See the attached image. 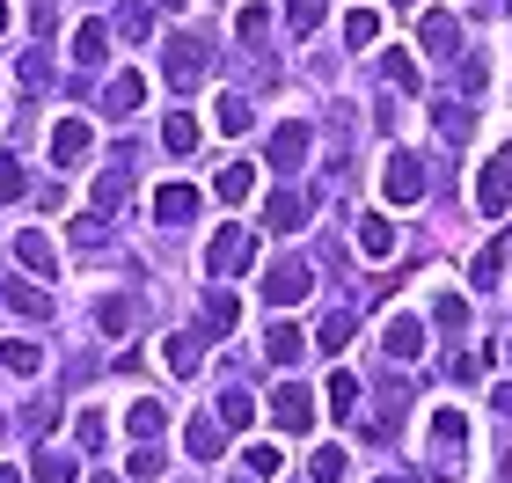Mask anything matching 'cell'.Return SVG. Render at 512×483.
<instances>
[{
	"label": "cell",
	"instance_id": "c3c4849f",
	"mask_svg": "<svg viewBox=\"0 0 512 483\" xmlns=\"http://www.w3.org/2000/svg\"><path fill=\"white\" fill-rule=\"evenodd\" d=\"M447 374L454 381H476V352H447Z\"/></svg>",
	"mask_w": 512,
	"mask_h": 483
},
{
	"label": "cell",
	"instance_id": "44dd1931",
	"mask_svg": "<svg viewBox=\"0 0 512 483\" xmlns=\"http://www.w3.org/2000/svg\"><path fill=\"white\" fill-rule=\"evenodd\" d=\"M213 191H220L227 205H242V198L256 191V169H249V161H227V169H220V183H213Z\"/></svg>",
	"mask_w": 512,
	"mask_h": 483
},
{
	"label": "cell",
	"instance_id": "7c38bea8",
	"mask_svg": "<svg viewBox=\"0 0 512 483\" xmlns=\"http://www.w3.org/2000/svg\"><path fill=\"white\" fill-rule=\"evenodd\" d=\"M125 198H132V161H110V169L96 176V213H118Z\"/></svg>",
	"mask_w": 512,
	"mask_h": 483
},
{
	"label": "cell",
	"instance_id": "484cf974",
	"mask_svg": "<svg viewBox=\"0 0 512 483\" xmlns=\"http://www.w3.org/2000/svg\"><path fill=\"white\" fill-rule=\"evenodd\" d=\"M132 440H161V425H169V410H161V403H132Z\"/></svg>",
	"mask_w": 512,
	"mask_h": 483
},
{
	"label": "cell",
	"instance_id": "2e32d148",
	"mask_svg": "<svg viewBox=\"0 0 512 483\" xmlns=\"http://www.w3.org/2000/svg\"><path fill=\"white\" fill-rule=\"evenodd\" d=\"M183 440H191V454H198V462H220L227 425H220V418H191V425H183Z\"/></svg>",
	"mask_w": 512,
	"mask_h": 483
},
{
	"label": "cell",
	"instance_id": "ee69618b",
	"mask_svg": "<svg viewBox=\"0 0 512 483\" xmlns=\"http://www.w3.org/2000/svg\"><path fill=\"white\" fill-rule=\"evenodd\" d=\"M74 242L96 249V242H103V213H81V220H74Z\"/></svg>",
	"mask_w": 512,
	"mask_h": 483
},
{
	"label": "cell",
	"instance_id": "83f0119b",
	"mask_svg": "<svg viewBox=\"0 0 512 483\" xmlns=\"http://www.w3.org/2000/svg\"><path fill=\"white\" fill-rule=\"evenodd\" d=\"M381 37V15L374 8H352V15H344V44H352V52H359V44H374Z\"/></svg>",
	"mask_w": 512,
	"mask_h": 483
},
{
	"label": "cell",
	"instance_id": "74e56055",
	"mask_svg": "<svg viewBox=\"0 0 512 483\" xmlns=\"http://www.w3.org/2000/svg\"><path fill=\"white\" fill-rule=\"evenodd\" d=\"M22 191H30V183H22V161H15V154H0V205L22 198Z\"/></svg>",
	"mask_w": 512,
	"mask_h": 483
},
{
	"label": "cell",
	"instance_id": "836d02e7",
	"mask_svg": "<svg viewBox=\"0 0 512 483\" xmlns=\"http://www.w3.org/2000/svg\"><path fill=\"white\" fill-rule=\"evenodd\" d=\"M432 110H439V140H454V147L469 140V110L461 103H432Z\"/></svg>",
	"mask_w": 512,
	"mask_h": 483
},
{
	"label": "cell",
	"instance_id": "9c48e42d",
	"mask_svg": "<svg viewBox=\"0 0 512 483\" xmlns=\"http://www.w3.org/2000/svg\"><path fill=\"white\" fill-rule=\"evenodd\" d=\"M139 103H147V74H118V81L103 88V110H110V118H118V125L132 118Z\"/></svg>",
	"mask_w": 512,
	"mask_h": 483
},
{
	"label": "cell",
	"instance_id": "bcb514c9",
	"mask_svg": "<svg viewBox=\"0 0 512 483\" xmlns=\"http://www.w3.org/2000/svg\"><path fill=\"white\" fill-rule=\"evenodd\" d=\"M125 469H132L139 483H147V476H161V454H154V447H139V454H132V462H125Z\"/></svg>",
	"mask_w": 512,
	"mask_h": 483
},
{
	"label": "cell",
	"instance_id": "277c9868",
	"mask_svg": "<svg viewBox=\"0 0 512 483\" xmlns=\"http://www.w3.org/2000/svg\"><path fill=\"white\" fill-rule=\"evenodd\" d=\"M271 425L293 432V440H300V432H315V396H308L300 381H278V388H271Z\"/></svg>",
	"mask_w": 512,
	"mask_h": 483
},
{
	"label": "cell",
	"instance_id": "ab89813d",
	"mask_svg": "<svg viewBox=\"0 0 512 483\" xmlns=\"http://www.w3.org/2000/svg\"><path fill=\"white\" fill-rule=\"evenodd\" d=\"M242 462H249V476H278V469H286V454H278V447H249Z\"/></svg>",
	"mask_w": 512,
	"mask_h": 483
},
{
	"label": "cell",
	"instance_id": "4316f807",
	"mask_svg": "<svg viewBox=\"0 0 512 483\" xmlns=\"http://www.w3.org/2000/svg\"><path fill=\"white\" fill-rule=\"evenodd\" d=\"M161 140H169V154H191L198 147V118H191V110H176V118L161 125Z\"/></svg>",
	"mask_w": 512,
	"mask_h": 483
},
{
	"label": "cell",
	"instance_id": "3957f363",
	"mask_svg": "<svg viewBox=\"0 0 512 483\" xmlns=\"http://www.w3.org/2000/svg\"><path fill=\"white\" fill-rule=\"evenodd\" d=\"M161 74H169L176 88H198L205 74H213V52H205V37H169V52H161Z\"/></svg>",
	"mask_w": 512,
	"mask_h": 483
},
{
	"label": "cell",
	"instance_id": "4fadbf2b",
	"mask_svg": "<svg viewBox=\"0 0 512 483\" xmlns=\"http://www.w3.org/2000/svg\"><path fill=\"white\" fill-rule=\"evenodd\" d=\"M381 344H388V359H417V352H425V322H417V315H395Z\"/></svg>",
	"mask_w": 512,
	"mask_h": 483
},
{
	"label": "cell",
	"instance_id": "680465c9",
	"mask_svg": "<svg viewBox=\"0 0 512 483\" xmlns=\"http://www.w3.org/2000/svg\"><path fill=\"white\" fill-rule=\"evenodd\" d=\"M103 483H110V476H103Z\"/></svg>",
	"mask_w": 512,
	"mask_h": 483
},
{
	"label": "cell",
	"instance_id": "8fae6325",
	"mask_svg": "<svg viewBox=\"0 0 512 483\" xmlns=\"http://www.w3.org/2000/svg\"><path fill=\"white\" fill-rule=\"evenodd\" d=\"M308 125H278L271 132V169H300V161H308Z\"/></svg>",
	"mask_w": 512,
	"mask_h": 483
},
{
	"label": "cell",
	"instance_id": "9a60e30c",
	"mask_svg": "<svg viewBox=\"0 0 512 483\" xmlns=\"http://www.w3.org/2000/svg\"><path fill=\"white\" fill-rule=\"evenodd\" d=\"M15 257H22V264H30V271H37V279H52V271H59V249H52V242H44V235H37V227H30V235H15Z\"/></svg>",
	"mask_w": 512,
	"mask_h": 483
},
{
	"label": "cell",
	"instance_id": "d4e9b609",
	"mask_svg": "<svg viewBox=\"0 0 512 483\" xmlns=\"http://www.w3.org/2000/svg\"><path fill=\"white\" fill-rule=\"evenodd\" d=\"M432 440H439V454H454L461 440H469V418H461V410H439V418H432Z\"/></svg>",
	"mask_w": 512,
	"mask_h": 483
},
{
	"label": "cell",
	"instance_id": "603a6c76",
	"mask_svg": "<svg viewBox=\"0 0 512 483\" xmlns=\"http://www.w3.org/2000/svg\"><path fill=\"white\" fill-rule=\"evenodd\" d=\"M220 425H235V432L256 425V396H249V388H227V396H220Z\"/></svg>",
	"mask_w": 512,
	"mask_h": 483
},
{
	"label": "cell",
	"instance_id": "cb8c5ba5",
	"mask_svg": "<svg viewBox=\"0 0 512 483\" xmlns=\"http://www.w3.org/2000/svg\"><path fill=\"white\" fill-rule=\"evenodd\" d=\"M352 337H359V315H352V308H337L330 322H322V352H344Z\"/></svg>",
	"mask_w": 512,
	"mask_h": 483
},
{
	"label": "cell",
	"instance_id": "ba28073f",
	"mask_svg": "<svg viewBox=\"0 0 512 483\" xmlns=\"http://www.w3.org/2000/svg\"><path fill=\"white\" fill-rule=\"evenodd\" d=\"M154 220L161 227H191L198 220V191H191V183H161V191H154Z\"/></svg>",
	"mask_w": 512,
	"mask_h": 483
},
{
	"label": "cell",
	"instance_id": "52a82bcc",
	"mask_svg": "<svg viewBox=\"0 0 512 483\" xmlns=\"http://www.w3.org/2000/svg\"><path fill=\"white\" fill-rule=\"evenodd\" d=\"M264 220H271V235H300V227L315 220V191H278L264 205Z\"/></svg>",
	"mask_w": 512,
	"mask_h": 483
},
{
	"label": "cell",
	"instance_id": "681fc988",
	"mask_svg": "<svg viewBox=\"0 0 512 483\" xmlns=\"http://www.w3.org/2000/svg\"><path fill=\"white\" fill-rule=\"evenodd\" d=\"M491 403H498V418H512V381L498 388V396H491Z\"/></svg>",
	"mask_w": 512,
	"mask_h": 483
},
{
	"label": "cell",
	"instance_id": "1f68e13d",
	"mask_svg": "<svg viewBox=\"0 0 512 483\" xmlns=\"http://www.w3.org/2000/svg\"><path fill=\"white\" fill-rule=\"evenodd\" d=\"M0 359H8V374H37V366H44V352H37V344H22V337L0 344Z\"/></svg>",
	"mask_w": 512,
	"mask_h": 483
},
{
	"label": "cell",
	"instance_id": "f35d334b",
	"mask_svg": "<svg viewBox=\"0 0 512 483\" xmlns=\"http://www.w3.org/2000/svg\"><path fill=\"white\" fill-rule=\"evenodd\" d=\"M103 432H110V425H103V410H81V425H74V440H81L88 454H96V447H103Z\"/></svg>",
	"mask_w": 512,
	"mask_h": 483
},
{
	"label": "cell",
	"instance_id": "f546056e",
	"mask_svg": "<svg viewBox=\"0 0 512 483\" xmlns=\"http://www.w3.org/2000/svg\"><path fill=\"white\" fill-rule=\"evenodd\" d=\"M249 125H256V110H249V96H220V132H235V140H242Z\"/></svg>",
	"mask_w": 512,
	"mask_h": 483
},
{
	"label": "cell",
	"instance_id": "7a4b0ae2",
	"mask_svg": "<svg viewBox=\"0 0 512 483\" xmlns=\"http://www.w3.org/2000/svg\"><path fill=\"white\" fill-rule=\"evenodd\" d=\"M249 264H256V235L249 227H220L213 249H205V271H213V279H242Z\"/></svg>",
	"mask_w": 512,
	"mask_h": 483
},
{
	"label": "cell",
	"instance_id": "f5cc1de1",
	"mask_svg": "<svg viewBox=\"0 0 512 483\" xmlns=\"http://www.w3.org/2000/svg\"><path fill=\"white\" fill-rule=\"evenodd\" d=\"M0 30H8V8H0Z\"/></svg>",
	"mask_w": 512,
	"mask_h": 483
},
{
	"label": "cell",
	"instance_id": "7dc6e473",
	"mask_svg": "<svg viewBox=\"0 0 512 483\" xmlns=\"http://www.w3.org/2000/svg\"><path fill=\"white\" fill-rule=\"evenodd\" d=\"M22 81H30V88H44V81H52V66H44V52H30V59H22Z\"/></svg>",
	"mask_w": 512,
	"mask_h": 483
},
{
	"label": "cell",
	"instance_id": "ac0fdd59",
	"mask_svg": "<svg viewBox=\"0 0 512 483\" xmlns=\"http://www.w3.org/2000/svg\"><path fill=\"white\" fill-rule=\"evenodd\" d=\"M161 359H169L176 374H198V366H205V337H198V330H176V337H169V352H161Z\"/></svg>",
	"mask_w": 512,
	"mask_h": 483
},
{
	"label": "cell",
	"instance_id": "f1b7e54d",
	"mask_svg": "<svg viewBox=\"0 0 512 483\" xmlns=\"http://www.w3.org/2000/svg\"><path fill=\"white\" fill-rule=\"evenodd\" d=\"M205 322H213V330H235V322H242V301H235L227 286H213V301H205Z\"/></svg>",
	"mask_w": 512,
	"mask_h": 483
},
{
	"label": "cell",
	"instance_id": "6da1fadb",
	"mask_svg": "<svg viewBox=\"0 0 512 483\" xmlns=\"http://www.w3.org/2000/svg\"><path fill=\"white\" fill-rule=\"evenodd\" d=\"M476 213H483V220H505V213H512V147H498L491 161H483V176H476Z\"/></svg>",
	"mask_w": 512,
	"mask_h": 483
},
{
	"label": "cell",
	"instance_id": "e0dca14e",
	"mask_svg": "<svg viewBox=\"0 0 512 483\" xmlns=\"http://www.w3.org/2000/svg\"><path fill=\"white\" fill-rule=\"evenodd\" d=\"M417 37H425L432 44V59H454V44H461V30H454V15H425V22H417Z\"/></svg>",
	"mask_w": 512,
	"mask_h": 483
},
{
	"label": "cell",
	"instance_id": "30bf717a",
	"mask_svg": "<svg viewBox=\"0 0 512 483\" xmlns=\"http://www.w3.org/2000/svg\"><path fill=\"white\" fill-rule=\"evenodd\" d=\"M0 301H8L15 315H30V322H44V315H52V293H44V286H30V279H0Z\"/></svg>",
	"mask_w": 512,
	"mask_h": 483
},
{
	"label": "cell",
	"instance_id": "60d3db41",
	"mask_svg": "<svg viewBox=\"0 0 512 483\" xmlns=\"http://www.w3.org/2000/svg\"><path fill=\"white\" fill-rule=\"evenodd\" d=\"M286 22H293V30H315V22H322V0H286Z\"/></svg>",
	"mask_w": 512,
	"mask_h": 483
},
{
	"label": "cell",
	"instance_id": "db71d44e",
	"mask_svg": "<svg viewBox=\"0 0 512 483\" xmlns=\"http://www.w3.org/2000/svg\"><path fill=\"white\" fill-rule=\"evenodd\" d=\"M381 483H403V476H381Z\"/></svg>",
	"mask_w": 512,
	"mask_h": 483
},
{
	"label": "cell",
	"instance_id": "d6986e66",
	"mask_svg": "<svg viewBox=\"0 0 512 483\" xmlns=\"http://www.w3.org/2000/svg\"><path fill=\"white\" fill-rule=\"evenodd\" d=\"M264 352H271V366H293L300 352H308V337L293 330V322H271V337H264Z\"/></svg>",
	"mask_w": 512,
	"mask_h": 483
},
{
	"label": "cell",
	"instance_id": "9f6ffc18",
	"mask_svg": "<svg viewBox=\"0 0 512 483\" xmlns=\"http://www.w3.org/2000/svg\"><path fill=\"white\" fill-rule=\"evenodd\" d=\"M505 359H512V344H505Z\"/></svg>",
	"mask_w": 512,
	"mask_h": 483
},
{
	"label": "cell",
	"instance_id": "4dcf8cb0",
	"mask_svg": "<svg viewBox=\"0 0 512 483\" xmlns=\"http://www.w3.org/2000/svg\"><path fill=\"white\" fill-rule=\"evenodd\" d=\"M432 322H439V330H469V301H461V293H439V301H432Z\"/></svg>",
	"mask_w": 512,
	"mask_h": 483
},
{
	"label": "cell",
	"instance_id": "ffe728a7",
	"mask_svg": "<svg viewBox=\"0 0 512 483\" xmlns=\"http://www.w3.org/2000/svg\"><path fill=\"white\" fill-rule=\"evenodd\" d=\"M52 154H59V161H81V154H88V125H81V118H59V125H52Z\"/></svg>",
	"mask_w": 512,
	"mask_h": 483
},
{
	"label": "cell",
	"instance_id": "d6a6232c",
	"mask_svg": "<svg viewBox=\"0 0 512 483\" xmlns=\"http://www.w3.org/2000/svg\"><path fill=\"white\" fill-rule=\"evenodd\" d=\"M330 410L337 418H359V381L352 374H330Z\"/></svg>",
	"mask_w": 512,
	"mask_h": 483
},
{
	"label": "cell",
	"instance_id": "e575fe53",
	"mask_svg": "<svg viewBox=\"0 0 512 483\" xmlns=\"http://www.w3.org/2000/svg\"><path fill=\"white\" fill-rule=\"evenodd\" d=\"M74 476H81V469L66 462V454H37V476H30V483H74Z\"/></svg>",
	"mask_w": 512,
	"mask_h": 483
},
{
	"label": "cell",
	"instance_id": "f6af8a7d",
	"mask_svg": "<svg viewBox=\"0 0 512 483\" xmlns=\"http://www.w3.org/2000/svg\"><path fill=\"white\" fill-rule=\"evenodd\" d=\"M235 30H242V37L256 44V37H264V30H271V15H264V8H242V22H235Z\"/></svg>",
	"mask_w": 512,
	"mask_h": 483
},
{
	"label": "cell",
	"instance_id": "d590c367",
	"mask_svg": "<svg viewBox=\"0 0 512 483\" xmlns=\"http://www.w3.org/2000/svg\"><path fill=\"white\" fill-rule=\"evenodd\" d=\"M132 322H139V301H103V330L110 337H125Z\"/></svg>",
	"mask_w": 512,
	"mask_h": 483
},
{
	"label": "cell",
	"instance_id": "7bdbcfd3",
	"mask_svg": "<svg viewBox=\"0 0 512 483\" xmlns=\"http://www.w3.org/2000/svg\"><path fill=\"white\" fill-rule=\"evenodd\" d=\"M498 264H505V242H491V249L476 257V286H491V279H498Z\"/></svg>",
	"mask_w": 512,
	"mask_h": 483
},
{
	"label": "cell",
	"instance_id": "5b68a950",
	"mask_svg": "<svg viewBox=\"0 0 512 483\" xmlns=\"http://www.w3.org/2000/svg\"><path fill=\"white\" fill-rule=\"evenodd\" d=\"M308 286H315L308 257H278L271 279H264V301H271V308H293V301H308Z\"/></svg>",
	"mask_w": 512,
	"mask_h": 483
},
{
	"label": "cell",
	"instance_id": "6f0895ef",
	"mask_svg": "<svg viewBox=\"0 0 512 483\" xmlns=\"http://www.w3.org/2000/svg\"><path fill=\"white\" fill-rule=\"evenodd\" d=\"M235 483H249V476H235Z\"/></svg>",
	"mask_w": 512,
	"mask_h": 483
},
{
	"label": "cell",
	"instance_id": "816d5d0a",
	"mask_svg": "<svg viewBox=\"0 0 512 483\" xmlns=\"http://www.w3.org/2000/svg\"><path fill=\"white\" fill-rule=\"evenodd\" d=\"M498 476H505V483H512V454H505V469H498Z\"/></svg>",
	"mask_w": 512,
	"mask_h": 483
},
{
	"label": "cell",
	"instance_id": "8992f818",
	"mask_svg": "<svg viewBox=\"0 0 512 483\" xmlns=\"http://www.w3.org/2000/svg\"><path fill=\"white\" fill-rule=\"evenodd\" d=\"M381 198H388V205H417V198H425V169H417V154H403V147L388 154V169H381Z\"/></svg>",
	"mask_w": 512,
	"mask_h": 483
},
{
	"label": "cell",
	"instance_id": "5bb4252c",
	"mask_svg": "<svg viewBox=\"0 0 512 483\" xmlns=\"http://www.w3.org/2000/svg\"><path fill=\"white\" fill-rule=\"evenodd\" d=\"M352 227H359V249H366V257H395V227H388V213H359Z\"/></svg>",
	"mask_w": 512,
	"mask_h": 483
},
{
	"label": "cell",
	"instance_id": "f907efd6",
	"mask_svg": "<svg viewBox=\"0 0 512 483\" xmlns=\"http://www.w3.org/2000/svg\"><path fill=\"white\" fill-rule=\"evenodd\" d=\"M0 483H22V476H15V469H0Z\"/></svg>",
	"mask_w": 512,
	"mask_h": 483
},
{
	"label": "cell",
	"instance_id": "8d00e7d4",
	"mask_svg": "<svg viewBox=\"0 0 512 483\" xmlns=\"http://www.w3.org/2000/svg\"><path fill=\"white\" fill-rule=\"evenodd\" d=\"M315 483H344V447H315Z\"/></svg>",
	"mask_w": 512,
	"mask_h": 483
},
{
	"label": "cell",
	"instance_id": "11a10c76",
	"mask_svg": "<svg viewBox=\"0 0 512 483\" xmlns=\"http://www.w3.org/2000/svg\"><path fill=\"white\" fill-rule=\"evenodd\" d=\"M403 8H417V0H403Z\"/></svg>",
	"mask_w": 512,
	"mask_h": 483
},
{
	"label": "cell",
	"instance_id": "7402d4cb",
	"mask_svg": "<svg viewBox=\"0 0 512 483\" xmlns=\"http://www.w3.org/2000/svg\"><path fill=\"white\" fill-rule=\"evenodd\" d=\"M74 59H81V66H103V59H110V30H103V22H81Z\"/></svg>",
	"mask_w": 512,
	"mask_h": 483
},
{
	"label": "cell",
	"instance_id": "b9f144b4",
	"mask_svg": "<svg viewBox=\"0 0 512 483\" xmlns=\"http://www.w3.org/2000/svg\"><path fill=\"white\" fill-rule=\"evenodd\" d=\"M381 66H388V81H395V88H417V66H410V52H388Z\"/></svg>",
	"mask_w": 512,
	"mask_h": 483
}]
</instances>
